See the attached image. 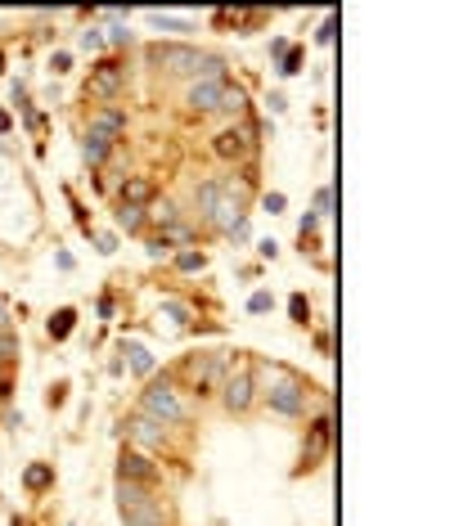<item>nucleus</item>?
I'll return each instance as SVG.
<instances>
[{
	"label": "nucleus",
	"mask_w": 468,
	"mask_h": 526,
	"mask_svg": "<svg viewBox=\"0 0 468 526\" xmlns=\"http://www.w3.org/2000/svg\"><path fill=\"white\" fill-rule=\"evenodd\" d=\"M262 383H266V400L275 414H288V419H302L306 405H311V387L302 383L298 373H288L284 364H262Z\"/></svg>",
	"instance_id": "nucleus-1"
},
{
	"label": "nucleus",
	"mask_w": 468,
	"mask_h": 526,
	"mask_svg": "<svg viewBox=\"0 0 468 526\" xmlns=\"http://www.w3.org/2000/svg\"><path fill=\"white\" fill-rule=\"evenodd\" d=\"M180 378L189 383V391H216L221 378H226V351H194V356L180 360Z\"/></svg>",
	"instance_id": "nucleus-2"
},
{
	"label": "nucleus",
	"mask_w": 468,
	"mask_h": 526,
	"mask_svg": "<svg viewBox=\"0 0 468 526\" xmlns=\"http://www.w3.org/2000/svg\"><path fill=\"white\" fill-rule=\"evenodd\" d=\"M144 414L158 419V423H189V400H185L167 378H153L149 391H144Z\"/></svg>",
	"instance_id": "nucleus-3"
},
{
	"label": "nucleus",
	"mask_w": 468,
	"mask_h": 526,
	"mask_svg": "<svg viewBox=\"0 0 468 526\" xmlns=\"http://www.w3.org/2000/svg\"><path fill=\"white\" fill-rule=\"evenodd\" d=\"M252 396H257V383H252L248 369H230L226 378H221V400H226L230 414H243L252 405Z\"/></svg>",
	"instance_id": "nucleus-4"
},
{
	"label": "nucleus",
	"mask_w": 468,
	"mask_h": 526,
	"mask_svg": "<svg viewBox=\"0 0 468 526\" xmlns=\"http://www.w3.org/2000/svg\"><path fill=\"white\" fill-rule=\"evenodd\" d=\"M149 64L167 72H199L203 54L189 50V45H149Z\"/></svg>",
	"instance_id": "nucleus-5"
},
{
	"label": "nucleus",
	"mask_w": 468,
	"mask_h": 526,
	"mask_svg": "<svg viewBox=\"0 0 468 526\" xmlns=\"http://www.w3.org/2000/svg\"><path fill=\"white\" fill-rule=\"evenodd\" d=\"M122 81H127V72H122V64H100L90 72V81H86V95H95V100H117L122 95Z\"/></svg>",
	"instance_id": "nucleus-6"
},
{
	"label": "nucleus",
	"mask_w": 468,
	"mask_h": 526,
	"mask_svg": "<svg viewBox=\"0 0 468 526\" xmlns=\"http://www.w3.org/2000/svg\"><path fill=\"white\" fill-rule=\"evenodd\" d=\"M207 221H212L216 229H239L243 225V203H239V193H234L230 185H221L212 212H207Z\"/></svg>",
	"instance_id": "nucleus-7"
},
{
	"label": "nucleus",
	"mask_w": 468,
	"mask_h": 526,
	"mask_svg": "<svg viewBox=\"0 0 468 526\" xmlns=\"http://www.w3.org/2000/svg\"><path fill=\"white\" fill-rule=\"evenodd\" d=\"M252 149V131L248 126H239V131H221V136L212 140V153L216 157H226V162H239V157H248Z\"/></svg>",
	"instance_id": "nucleus-8"
},
{
	"label": "nucleus",
	"mask_w": 468,
	"mask_h": 526,
	"mask_svg": "<svg viewBox=\"0 0 468 526\" xmlns=\"http://www.w3.org/2000/svg\"><path fill=\"white\" fill-rule=\"evenodd\" d=\"M86 136H95V140H104V144H113L127 136V117L117 113V108H100V113L90 117V126H86Z\"/></svg>",
	"instance_id": "nucleus-9"
},
{
	"label": "nucleus",
	"mask_w": 468,
	"mask_h": 526,
	"mask_svg": "<svg viewBox=\"0 0 468 526\" xmlns=\"http://www.w3.org/2000/svg\"><path fill=\"white\" fill-rule=\"evenodd\" d=\"M221 95H226V81H194L189 85V108L194 113H216Z\"/></svg>",
	"instance_id": "nucleus-10"
},
{
	"label": "nucleus",
	"mask_w": 468,
	"mask_h": 526,
	"mask_svg": "<svg viewBox=\"0 0 468 526\" xmlns=\"http://www.w3.org/2000/svg\"><path fill=\"white\" fill-rule=\"evenodd\" d=\"M117 472H122V482H140V486H149L153 482V463L140 455V450H127V455H122V463H117Z\"/></svg>",
	"instance_id": "nucleus-11"
},
{
	"label": "nucleus",
	"mask_w": 468,
	"mask_h": 526,
	"mask_svg": "<svg viewBox=\"0 0 468 526\" xmlns=\"http://www.w3.org/2000/svg\"><path fill=\"white\" fill-rule=\"evenodd\" d=\"M117 504H122V513H135V508L153 504V495H149V486H140V482H122V477H117Z\"/></svg>",
	"instance_id": "nucleus-12"
},
{
	"label": "nucleus",
	"mask_w": 468,
	"mask_h": 526,
	"mask_svg": "<svg viewBox=\"0 0 468 526\" xmlns=\"http://www.w3.org/2000/svg\"><path fill=\"white\" fill-rule=\"evenodd\" d=\"M127 432H131L140 446H163V423L149 419V414H135V419L127 423Z\"/></svg>",
	"instance_id": "nucleus-13"
},
{
	"label": "nucleus",
	"mask_w": 468,
	"mask_h": 526,
	"mask_svg": "<svg viewBox=\"0 0 468 526\" xmlns=\"http://www.w3.org/2000/svg\"><path fill=\"white\" fill-rule=\"evenodd\" d=\"M153 198V180H144V176H131L127 185H122V203L127 207H144Z\"/></svg>",
	"instance_id": "nucleus-14"
},
{
	"label": "nucleus",
	"mask_w": 468,
	"mask_h": 526,
	"mask_svg": "<svg viewBox=\"0 0 468 526\" xmlns=\"http://www.w3.org/2000/svg\"><path fill=\"white\" fill-rule=\"evenodd\" d=\"M122 518H127V526H163L167 518H163V504H144V508H135V513H122Z\"/></svg>",
	"instance_id": "nucleus-15"
},
{
	"label": "nucleus",
	"mask_w": 468,
	"mask_h": 526,
	"mask_svg": "<svg viewBox=\"0 0 468 526\" xmlns=\"http://www.w3.org/2000/svg\"><path fill=\"white\" fill-rule=\"evenodd\" d=\"M23 482L32 486V491H45V486L54 482V472H50V463H32L28 472H23Z\"/></svg>",
	"instance_id": "nucleus-16"
},
{
	"label": "nucleus",
	"mask_w": 468,
	"mask_h": 526,
	"mask_svg": "<svg viewBox=\"0 0 468 526\" xmlns=\"http://www.w3.org/2000/svg\"><path fill=\"white\" fill-rule=\"evenodd\" d=\"M117 225L127 229V234H131V229H140V225H144V207H127V203H117Z\"/></svg>",
	"instance_id": "nucleus-17"
},
{
	"label": "nucleus",
	"mask_w": 468,
	"mask_h": 526,
	"mask_svg": "<svg viewBox=\"0 0 468 526\" xmlns=\"http://www.w3.org/2000/svg\"><path fill=\"white\" fill-rule=\"evenodd\" d=\"M221 108H226V113H243V108H248V95H243L239 85H230V81H226V95H221Z\"/></svg>",
	"instance_id": "nucleus-18"
},
{
	"label": "nucleus",
	"mask_w": 468,
	"mask_h": 526,
	"mask_svg": "<svg viewBox=\"0 0 468 526\" xmlns=\"http://www.w3.org/2000/svg\"><path fill=\"white\" fill-rule=\"evenodd\" d=\"M127 356H131V364H135V373H149V369H153V356L140 347V342H131V347H127Z\"/></svg>",
	"instance_id": "nucleus-19"
},
{
	"label": "nucleus",
	"mask_w": 468,
	"mask_h": 526,
	"mask_svg": "<svg viewBox=\"0 0 468 526\" xmlns=\"http://www.w3.org/2000/svg\"><path fill=\"white\" fill-rule=\"evenodd\" d=\"M216 193H221V180H207V185H199V212L207 216L212 212V203H216Z\"/></svg>",
	"instance_id": "nucleus-20"
},
{
	"label": "nucleus",
	"mask_w": 468,
	"mask_h": 526,
	"mask_svg": "<svg viewBox=\"0 0 468 526\" xmlns=\"http://www.w3.org/2000/svg\"><path fill=\"white\" fill-rule=\"evenodd\" d=\"M108 149H113V144H104V140H95V136H86V162H104V157H108Z\"/></svg>",
	"instance_id": "nucleus-21"
},
{
	"label": "nucleus",
	"mask_w": 468,
	"mask_h": 526,
	"mask_svg": "<svg viewBox=\"0 0 468 526\" xmlns=\"http://www.w3.org/2000/svg\"><path fill=\"white\" fill-rule=\"evenodd\" d=\"M72 320H77L72 311H59L54 320H50V337H68V333H72Z\"/></svg>",
	"instance_id": "nucleus-22"
},
{
	"label": "nucleus",
	"mask_w": 468,
	"mask_h": 526,
	"mask_svg": "<svg viewBox=\"0 0 468 526\" xmlns=\"http://www.w3.org/2000/svg\"><path fill=\"white\" fill-rule=\"evenodd\" d=\"M176 265H180L185 275H194V270H203V265H207V256H203V252H180Z\"/></svg>",
	"instance_id": "nucleus-23"
},
{
	"label": "nucleus",
	"mask_w": 468,
	"mask_h": 526,
	"mask_svg": "<svg viewBox=\"0 0 468 526\" xmlns=\"http://www.w3.org/2000/svg\"><path fill=\"white\" fill-rule=\"evenodd\" d=\"M288 311H293V320H298V324H306V320H311V301H306V297H302V292H293V301H288Z\"/></svg>",
	"instance_id": "nucleus-24"
},
{
	"label": "nucleus",
	"mask_w": 468,
	"mask_h": 526,
	"mask_svg": "<svg viewBox=\"0 0 468 526\" xmlns=\"http://www.w3.org/2000/svg\"><path fill=\"white\" fill-rule=\"evenodd\" d=\"M9 360H18V337L0 333V364H9Z\"/></svg>",
	"instance_id": "nucleus-25"
},
{
	"label": "nucleus",
	"mask_w": 468,
	"mask_h": 526,
	"mask_svg": "<svg viewBox=\"0 0 468 526\" xmlns=\"http://www.w3.org/2000/svg\"><path fill=\"white\" fill-rule=\"evenodd\" d=\"M248 311H252V315H266V311H270V292H252V297H248Z\"/></svg>",
	"instance_id": "nucleus-26"
},
{
	"label": "nucleus",
	"mask_w": 468,
	"mask_h": 526,
	"mask_svg": "<svg viewBox=\"0 0 468 526\" xmlns=\"http://www.w3.org/2000/svg\"><path fill=\"white\" fill-rule=\"evenodd\" d=\"M81 45H86V50H104V32H100V28L81 32Z\"/></svg>",
	"instance_id": "nucleus-27"
},
{
	"label": "nucleus",
	"mask_w": 468,
	"mask_h": 526,
	"mask_svg": "<svg viewBox=\"0 0 468 526\" xmlns=\"http://www.w3.org/2000/svg\"><path fill=\"white\" fill-rule=\"evenodd\" d=\"M329 207H334V193H329V189H315V216H329Z\"/></svg>",
	"instance_id": "nucleus-28"
},
{
	"label": "nucleus",
	"mask_w": 468,
	"mask_h": 526,
	"mask_svg": "<svg viewBox=\"0 0 468 526\" xmlns=\"http://www.w3.org/2000/svg\"><path fill=\"white\" fill-rule=\"evenodd\" d=\"M163 311L171 315V320H180V324H185V320H189V311H185V306H180V301H167V306H163Z\"/></svg>",
	"instance_id": "nucleus-29"
},
{
	"label": "nucleus",
	"mask_w": 468,
	"mask_h": 526,
	"mask_svg": "<svg viewBox=\"0 0 468 526\" xmlns=\"http://www.w3.org/2000/svg\"><path fill=\"white\" fill-rule=\"evenodd\" d=\"M298 64H302V50H288V54H284V68H279V72H298Z\"/></svg>",
	"instance_id": "nucleus-30"
},
{
	"label": "nucleus",
	"mask_w": 468,
	"mask_h": 526,
	"mask_svg": "<svg viewBox=\"0 0 468 526\" xmlns=\"http://www.w3.org/2000/svg\"><path fill=\"white\" fill-rule=\"evenodd\" d=\"M266 212H284V193H270V198H266Z\"/></svg>",
	"instance_id": "nucleus-31"
},
{
	"label": "nucleus",
	"mask_w": 468,
	"mask_h": 526,
	"mask_svg": "<svg viewBox=\"0 0 468 526\" xmlns=\"http://www.w3.org/2000/svg\"><path fill=\"white\" fill-rule=\"evenodd\" d=\"M158 221H163V225H171V221H176V207H171V203H163V212H158Z\"/></svg>",
	"instance_id": "nucleus-32"
},
{
	"label": "nucleus",
	"mask_w": 468,
	"mask_h": 526,
	"mask_svg": "<svg viewBox=\"0 0 468 526\" xmlns=\"http://www.w3.org/2000/svg\"><path fill=\"white\" fill-rule=\"evenodd\" d=\"M9 126H14V121H9V113H5V108H0V136H5Z\"/></svg>",
	"instance_id": "nucleus-33"
}]
</instances>
